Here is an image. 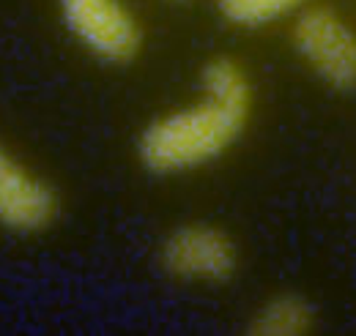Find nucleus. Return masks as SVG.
<instances>
[{"mask_svg": "<svg viewBox=\"0 0 356 336\" xmlns=\"http://www.w3.org/2000/svg\"><path fill=\"white\" fill-rule=\"evenodd\" d=\"M250 74L233 58L200 69V96L189 107L151 121L137 137V159L154 175H181L225 156L252 115Z\"/></svg>", "mask_w": 356, "mask_h": 336, "instance_id": "1", "label": "nucleus"}, {"mask_svg": "<svg viewBox=\"0 0 356 336\" xmlns=\"http://www.w3.org/2000/svg\"><path fill=\"white\" fill-rule=\"evenodd\" d=\"M291 44L302 63L332 90H356V28L329 6H307L293 17Z\"/></svg>", "mask_w": 356, "mask_h": 336, "instance_id": "2", "label": "nucleus"}, {"mask_svg": "<svg viewBox=\"0 0 356 336\" xmlns=\"http://www.w3.org/2000/svg\"><path fill=\"white\" fill-rule=\"evenodd\" d=\"M66 31L104 63H132L143 49V28L124 0H58Z\"/></svg>", "mask_w": 356, "mask_h": 336, "instance_id": "3", "label": "nucleus"}, {"mask_svg": "<svg viewBox=\"0 0 356 336\" xmlns=\"http://www.w3.org/2000/svg\"><path fill=\"white\" fill-rule=\"evenodd\" d=\"M159 265L176 282L225 285L238 268V246L214 224H181L162 241Z\"/></svg>", "mask_w": 356, "mask_h": 336, "instance_id": "4", "label": "nucleus"}, {"mask_svg": "<svg viewBox=\"0 0 356 336\" xmlns=\"http://www.w3.org/2000/svg\"><path fill=\"white\" fill-rule=\"evenodd\" d=\"M58 210L55 189L0 145V227L19 235L42 233Z\"/></svg>", "mask_w": 356, "mask_h": 336, "instance_id": "5", "label": "nucleus"}, {"mask_svg": "<svg viewBox=\"0 0 356 336\" xmlns=\"http://www.w3.org/2000/svg\"><path fill=\"white\" fill-rule=\"evenodd\" d=\"M315 328V309L307 298L282 293L268 298L252 314L247 331L255 336H302Z\"/></svg>", "mask_w": 356, "mask_h": 336, "instance_id": "6", "label": "nucleus"}, {"mask_svg": "<svg viewBox=\"0 0 356 336\" xmlns=\"http://www.w3.org/2000/svg\"><path fill=\"white\" fill-rule=\"evenodd\" d=\"M312 0H217V11L236 28H264L277 19L296 17Z\"/></svg>", "mask_w": 356, "mask_h": 336, "instance_id": "7", "label": "nucleus"}, {"mask_svg": "<svg viewBox=\"0 0 356 336\" xmlns=\"http://www.w3.org/2000/svg\"><path fill=\"white\" fill-rule=\"evenodd\" d=\"M170 3H189V0H170Z\"/></svg>", "mask_w": 356, "mask_h": 336, "instance_id": "8", "label": "nucleus"}]
</instances>
